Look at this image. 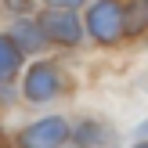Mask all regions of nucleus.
<instances>
[{"label": "nucleus", "mask_w": 148, "mask_h": 148, "mask_svg": "<svg viewBox=\"0 0 148 148\" xmlns=\"http://www.w3.org/2000/svg\"><path fill=\"white\" fill-rule=\"evenodd\" d=\"M87 25H90L94 40L116 43L119 33H123V7H119V0H98L90 7V14H87Z\"/></svg>", "instance_id": "f257e3e1"}, {"label": "nucleus", "mask_w": 148, "mask_h": 148, "mask_svg": "<svg viewBox=\"0 0 148 148\" xmlns=\"http://www.w3.org/2000/svg\"><path fill=\"white\" fill-rule=\"evenodd\" d=\"M65 137H69V123L62 116H47V119L25 127L18 141L22 148H58V145H65Z\"/></svg>", "instance_id": "f03ea898"}, {"label": "nucleus", "mask_w": 148, "mask_h": 148, "mask_svg": "<svg viewBox=\"0 0 148 148\" xmlns=\"http://www.w3.org/2000/svg\"><path fill=\"white\" fill-rule=\"evenodd\" d=\"M62 87H65L62 72H58L51 62H40V65H33L29 76H25V98L29 101H51V98L62 94Z\"/></svg>", "instance_id": "7ed1b4c3"}, {"label": "nucleus", "mask_w": 148, "mask_h": 148, "mask_svg": "<svg viewBox=\"0 0 148 148\" xmlns=\"http://www.w3.org/2000/svg\"><path fill=\"white\" fill-rule=\"evenodd\" d=\"M40 33L51 36V40H58V43H76L79 40V22L69 14V7H62V11H43L40 14Z\"/></svg>", "instance_id": "20e7f679"}, {"label": "nucleus", "mask_w": 148, "mask_h": 148, "mask_svg": "<svg viewBox=\"0 0 148 148\" xmlns=\"http://www.w3.org/2000/svg\"><path fill=\"white\" fill-rule=\"evenodd\" d=\"M22 65V51L18 43H11L7 36H0V79H11Z\"/></svg>", "instance_id": "39448f33"}, {"label": "nucleus", "mask_w": 148, "mask_h": 148, "mask_svg": "<svg viewBox=\"0 0 148 148\" xmlns=\"http://www.w3.org/2000/svg\"><path fill=\"white\" fill-rule=\"evenodd\" d=\"M11 33H14V40H18V51H40V43L47 40V36L40 33V25H33V22H18Z\"/></svg>", "instance_id": "423d86ee"}, {"label": "nucleus", "mask_w": 148, "mask_h": 148, "mask_svg": "<svg viewBox=\"0 0 148 148\" xmlns=\"http://www.w3.org/2000/svg\"><path fill=\"white\" fill-rule=\"evenodd\" d=\"M123 29H127V33H141V29H148V0H130V4H127Z\"/></svg>", "instance_id": "0eeeda50"}, {"label": "nucleus", "mask_w": 148, "mask_h": 148, "mask_svg": "<svg viewBox=\"0 0 148 148\" xmlns=\"http://www.w3.org/2000/svg\"><path fill=\"white\" fill-rule=\"evenodd\" d=\"M101 134H105V130H101L98 127V123H87V127H79V145H83V148H94V145H98L101 141Z\"/></svg>", "instance_id": "6e6552de"}, {"label": "nucleus", "mask_w": 148, "mask_h": 148, "mask_svg": "<svg viewBox=\"0 0 148 148\" xmlns=\"http://www.w3.org/2000/svg\"><path fill=\"white\" fill-rule=\"evenodd\" d=\"M7 7H14V11L25 14V11H29V0H7Z\"/></svg>", "instance_id": "1a4fd4ad"}, {"label": "nucleus", "mask_w": 148, "mask_h": 148, "mask_svg": "<svg viewBox=\"0 0 148 148\" xmlns=\"http://www.w3.org/2000/svg\"><path fill=\"white\" fill-rule=\"evenodd\" d=\"M47 4H54V7H76V4H83V0H47Z\"/></svg>", "instance_id": "9d476101"}, {"label": "nucleus", "mask_w": 148, "mask_h": 148, "mask_svg": "<svg viewBox=\"0 0 148 148\" xmlns=\"http://www.w3.org/2000/svg\"><path fill=\"white\" fill-rule=\"evenodd\" d=\"M134 148H148V145H134Z\"/></svg>", "instance_id": "9b49d317"}]
</instances>
